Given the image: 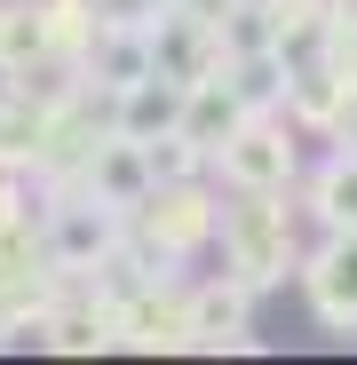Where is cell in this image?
<instances>
[{
  "label": "cell",
  "instance_id": "11",
  "mask_svg": "<svg viewBox=\"0 0 357 365\" xmlns=\"http://www.w3.org/2000/svg\"><path fill=\"white\" fill-rule=\"evenodd\" d=\"M16 215V191H9V175H0V222H9Z\"/></svg>",
  "mask_w": 357,
  "mask_h": 365
},
{
  "label": "cell",
  "instance_id": "9",
  "mask_svg": "<svg viewBox=\"0 0 357 365\" xmlns=\"http://www.w3.org/2000/svg\"><path fill=\"white\" fill-rule=\"evenodd\" d=\"M286 96H294V119L302 128H341L349 119V80L341 72H326V64H310V72H286Z\"/></svg>",
  "mask_w": 357,
  "mask_h": 365
},
{
  "label": "cell",
  "instance_id": "7",
  "mask_svg": "<svg viewBox=\"0 0 357 365\" xmlns=\"http://www.w3.org/2000/svg\"><path fill=\"white\" fill-rule=\"evenodd\" d=\"M56 16H48V0H16V9H0V72L9 80H32V72H48L56 64Z\"/></svg>",
  "mask_w": 357,
  "mask_h": 365
},
{
  "label": "cell",
  "instance_id": "8",
  "mask_svg": "<svg viewBox=\"0 0 357 365\" xmlns=\"http://www.w3.org/2000/svg\"><path fill=\"white\" fill-rule=\"evenodd\" d=\"M56 135V103H32V80L0 96V167H40Z\"/></svg>",
  "mask_w": 357,
  "mask_h": 365
},
{
  "label": "cell",
  "instance_id": "10",
  "mask_svg": "<svg viewBox=\"0 0 357 365\" xmlns=\"http://www.w3.org/2000/svg\"><path fill=\"white\" fill-rule=\"evenodd\" d=\"M310 199H318L326 230H357V151H341V159H326V167H318Z\"/></svg>",
  "mask_w": 357,
  "mask_h": 365
},
{
  "label": "cell",
  "instance_id": "12",
  "mask_svg": "<svg viewBox=\"0 0 357 365\" xmlns=\"http://www.w3.org/2000/svg\"><path fill=\"white\" fill-rule=\"evenodd\" d=\"M341 135H349V151H357V103H349V119H341Z\"/></svg>",
  "mask_w": 357,
  "mask_h": 365
},
{
  "label": "cell",
  "instance_id": "13",
  "mask_svg": "<svg viewBox=\"0 0 357 365\" xmlns=\"http://www.w3.org/2000/svg\"><path fill=\"white\" fill-rule=\"evenodd\" d=\"M0 341H9V302H0Z\"/></svg>",
  "mask_w": 357,
  "mask_h": 365
},
{
  "label": "cell",
  "instance_id": "6",
  "mask_svg": "<svg viewBox=\"0 0 357 365\" xmlns=\"http://www.w3.org/2000/svg\"><path fill=\"white\" fill-rule=\"evenodd\" d=\"M247 302H254L247 278H214V286L183 294V349H238L247 341Z\"/></svg>",
  "mask_w": 357,
  "mask_h": 365
},
{
  "label": "cell",
  "instance_id": "1",
  "mask_svg": "<svg viewBox=\"0 0 357 365\" xmlns=\"http://www.w3.org/2000/svg\"><path fill=\"white\" fill-rule=\"evenodd\" d=\"M214 238H222V270L247 278L254 294L294 270V222H286L278 191H238V207H222V230Z\"/></svg>",
  "mask_w": 357,
  "mask_h": 365
},
{
  "label": "cell",
  "instance_id": "5",
  "mask_svg": "<svg viewBox=\"0 0 357 365\" xmlns=\"http://www.w3.org/2000/svg\"><path fill=\"white\" fill-rule=\"evenodd\" d=\"M302 286H310V310L333 334H357V230L326 238V247L310 255V270H302Z\"/></svg>",
  "mask_w": 357,
  "mask_h": 365
},
{
  "label": "cell",
  "instance_id": "3",
  "mask_svg": "<svg viewBox=\"0 0 357 365\" xmlns=\"http://www.w3.org/2000/svg\"><path fill=\"white\" fill-rule=\"evenodd\" d=\"M214 167H222L230 191H286V182H294V135L278 128V119L247 111V119L214 143Z\"/></svg>",
  "mask_w": 357,
  "mask_h": 365
},
{
  "label": "cell",
  "instance_id": "2",
  "mask_svg": "<svg viewBox=\"0 0 357 365\" xmlns=\"http://www.w3.org/2000/svg\"><path fill=\"white\" fill-rule=\"evenodd\" d=\"M135 222H143V238H151V255H159V262H183L191 247H207V238L222 230V207L183 175V182H159V191L135 207Z\"/></svg>",
  "mask_w": 357,
  "mask_h": 365
},
{
  "label": "cell",
  "instance_id": "4",
  "mask_svg": "<svg viewBox=\"0 0 357 365\" xmlns=\"http://www.w3.org/2000/svg\"><path fill=\"white\" fill-rule=\"evenodd\" d=\"M48 270H95L111 247H119V207H103L95 191H72L64 207L48 215Z\"/></svg>",
  "mask_w": 357,
  "mask_h": 365
}]
</instances>
